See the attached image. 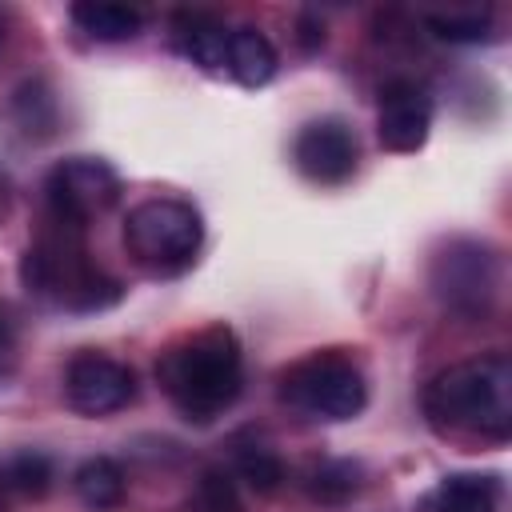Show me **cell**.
Returning a JSON list of instances; mask_svg holds the SVG:
<instances>
[{
	"label": "cell",
	"instance_id": "6da1fadb",
	"mask_svg": "<svg viewBox=\"0 0 512 512\" xmlns=\"http://www.w3.org/2000/svg\"><path fill=\"white\" fill-rule=\"evenodd\" d=\"M156 384L184 420L208 424L224 416L244 388V356L236 332L212 324L168 344L156 360Z\"/></svg>",
	"mask_w": 512,
	"mask_h": 512
},
{
	"label": "cell",
	"instance_id": "7a4b0ae2",
	"mask_svg": "<svg viewBox=\"0 0 512 512\" xmlns=\"http://www.w3.org/2000/svg\"><path fill=\"white\" fill-rule=\"evenodd\" d=\"M424 416L432 428L476 440L512 436V360L484 352L436 372L424 388Z\"/></svg>",
	"mask_w": 512,
	"mask_h": 512
},
{
	"label": "cell",
	"instance_id": "3957f363",
	"mask_svg": "<svg viewBox=\"0 0 512 512\" xmlns=\"http://www.w3.org/2000/svg\"><path fill=\"white\" fill-rule=\"evenodd\" d=\"M84 228L52 220V228L24 252L20 276L28 292L68 312H96L120 300V284L100 272L84 248Z\"/></svg>",
	"mask_w": 512,
	"mask_h": 512
},
{
	"label": "cell",
	"instance_id": "277c9868",
	"mask_svg": "<svg viewBox=\"0 0 512 512\" xmlns=\"http://www.w3.org/2000/svg\"><path fill=\"white\" fill-rule=\"evenodd\" d=\"M204 244V220L188 200L152 196L140 200L124 220V252L152 276H180L196 264Z\"/></svg>",
	"mask_w": 512,
	"mask_h": 512
},
{
	"label": "cell",
	"instance_id": "5b68a950",
	"mask_svg": "<svg viewBox=\"0 0 512 512\" xmlns=\"http://www.w3.org/2000/svg\"><path fill=\"white\" fill-rule=\"evenodd\" d=\"M280 404L308 420H352L368 404L364 372L344 352H312L280 372Z\"/></svg>",
	"mask_w": 512,
	"mask_h": 512
},
{
	"label": "cell",
	"instance_id": "8992f818",
	"mask_svg": "<svg viewBox=\"0 0 512 512\" xmlns=\"http://www.w3.org/2000/svg\"><path fill=\"white\" fill-rule=\"evenodd\" d=\"M428 280L444 308H452L460 316H488L500 300L504 264L488 240L456 236L432 256Z\"/></svg>",
	"mask_w": 512,
	"mask_h": 512
},
{
	"label": "cell",
	"instance_id": "52a82bcc",
	"mask_svg": "<svg viewBox=\"0 0 512 512\" xmlns=\"http://www.w3.org/2000/svg\"><path fill=\"white\" fill-rule=\"evenodd\" d=\"M44 196H48V216L84 228L88 220L104 216L116 200H120V176L108 160L96 156H72L60 160L48 180H44Z\"/></svg>",
	"mask_w": 512,
	"mask_h": 512
},
{
	"label": "cell",
	"instance_id": "ba28073f",
	"mask_svg": "<svg viewBox=\"0 0 512 512\" xmlns=\"http://www.w3.org/2000/svg\"><path fill=\"white\" fill-rule=\"evenodd\" d=\"M136 396V372L104 352H76L64 368V400L80 416H112Z\"/></svg>",
	"mask_w": 512,
	"mask_h": 512
},
{
	"label": "cell",
	"instance_id": "9c48e42d",
	"mask_svg": "<svg viewBox=\"0 0 512 512\" xmlns=\"http://www.w3.org/2000/svg\"><path fill=\"white\" fill-rule=\"evenodd\" d=\"M292 164L312 184H344L360 164V140L340 116L308 120L292 140Z\"/></svg>",
	"mask_w": 512,
	"mask_h": 512
},
{
	"label": "cell",
	"instance_id": "30bf717a",
	"mask_svg": "<svg viewBox=\"0 0 512 512\" xmlns=\"http://www.w3.org/2000/svg\"><path fill=\"white\" fill-rule=\"evenodd\" d=\"M432 128V96L416 80H392L380 92V112H376V136L388 152H416L424 148Z\"/></svg>",
	"mask_w": 512,
	"mask_h": 512
},
{
	"label": "cell",
	"instance_id": "8fae6325",
	"mask_svg": "<svg viewBox=\"0 0 512 512\" xmlns=\"http://www.w3.org/2000/svg\"><path fill=\"white\" fill-rule=\"evenodd\" d=\"M176 48L204 72L220 76L228 64V28L208 12H180L172 24Z\"/></svg>",
	"mask_w": 512,
	"mask_h": 512
},
{
	"label": "cell",
	"instance_id": "7c38bea8",
	"mask_svg": "<svg viewBox=\"0 0 512 512\" xmlns=\"http://www.w3.org/2000/svg\"><path fill=\"white\" fill-rule=\"evenodd\" d=\"M280 68V56L272 48V40L260 32V28H232L228 32V64L224 72L244 84V88H264Z\"/></svg>",
	"mask_w": 512,
	"mask_h": 512
},
{
	"label": "cell",
	"instance_id": "4fadbf2b",
	"mask_svg": "<svg viewBox=\"0 0 512 512\" xmlns=\"http://www.w3.org/2000/svg\"><path fill=\"white\" fill-rule=\"evenodd\" d=\"M500 480L488 472H452L432 492V512H500Z\"/></svg>",
	"mask_w": 512,
	"mask_h": 512
},
{
	"label": "cell",
	"instance_id": "5bb4252c",
	"mask_svg": "<svg viewBox=\"0 0 512 512\" xmlns=\"http://www.w3.org/2000/svg\"><path fill=\"white\" fill-rule=\"evenodd\" d=\"M72 492L84 508L92 512H108V508H120L124 504V492H128V476L124 468L112 460V456H92L84 460L76 472H72Z\"/></svg>",
	"mask_w": 512,
	"mask_h": 512
},
{
	"label": "cell",
	"instance_id": "9a60e30c",
	"mask_svg": "<svg viewBox=\"0 0 512 512\" xmlns=\"http://www.w3.org/2000/svg\"><path fill=\"white\" fill-rule=\"evenodd\" d=\"M68 16H72V24H76L84 36H92V40H100V44L136 40V32H140V24H144V16H140L136 8H128V4H104V0L72 4Z\"/></svg>",
	"mask_w": 512,
	"mask_h": 512
},
{
	"label": "cell",
	"instance_id": "2e32d148",
	"mask_svg": "<svg viewBox=\"0 0 512 512\" xmlns=\"http://www.w3.org/2000/svg\"><path fill=\"white\" fill-rule=\"evenodd\" d=\"M232 468H236V476H240L252 492H260V496H268V492H276V488L284 484V460L276 456L272 444H264V440H256V436H240V440L232 444Z\"/></svg>",
	"mask_w": 512,
	"mask_h": 512
},
{
	"label": "cell",
	"instance_id": "e0dca14e",
	"mask_svg": "<svg viewBox=\"0 0 512 512\" xmlns=\"http://www.w3.org/2000/svg\"><path fill=\"white\" fill-rule=\"evenodd\" d=\"M304 488H308L312 500L336 508V504H344V500H352L360 492V464H352V460H320V464H312L304 472Z\"/></svg>",
	"mask_w": 512,
	"mask_h": 512
},
{
	"label": "cell",
	"instance_id": "ac0fdd59",
	"mask_svg": "<svg viewBox=\"0 0 512 512\" xmlns=\"http://www.w3.org/2000/svg\"><path fill=\"white\" fill-rule=\"evenodd\" d=\"M488 20H492V8H452V12H432V16H424V24H428L440 40H452V44L488 40Z\"/></svg>",
	"mask_w": 512,
	"mask_h": 512
},
{
	"label": "cell",
	"instance_id": "d6986e66",
	"mask_svg": "<svg viewBox=\"0 0 512 512\" xmlns=\"http://www.w3.org/2000/svg\"><path fill=\"white\" fill-rule=\"evenodd\" d=\"M4 488L12 492H24V496H44L52 488V460L44 452H16L4 468Z\"/></svg>",
	"mask_w": 512,
	"mask_h": 512
},
{
	"label": "cell",
	"instance_id": "ffe728a7",
	"mask_svg": "<svg viewBox=\"0 0 512 512\" xmlns=\"http://www.w3.org/2000/svg\"><path fill=\"white\" fill-rule=\"evenodd\" d=\"M196 504L200 512H244V500L236 492V480L228 468H204L196 480Z\"/></svg>",
	"mask_w": 512,
	"mask_h": 512
},
{
	"label": "cell",
	"instance_id": "44dd1931",
	"mask_svg": "<svg viewBox=\"0 0 512 512\" xmlns=\"http://www.w3.org/2000/svg\"><path fill=\"white\" fill-rule=\"evenodd\" d=\"M12 360H16V332H12L8 312L0 308V380L12 372Z\"/></svg>",
	"mask_w": 512,
	"mask_h": 512
},
{
	"label": "cell",
	"instance_id": "7402d4cb",
	"mask_svg": "<svg viewBox=\"0 0 512 512\" xmlns=\"http://www.w3.org/2000/svg\"><path fill=\"white\" fill-rule=\"evenodd\" d=\"M0 512H8V504H4V476H0Z\"/></svg>",
	"mask_w": 512,
	"mask_h": 512
},
{
	"label": "cell",
	"instance_id": "603a6c76",
	"mask_svg": "<svg viewBox=\"0 0 512 512\" xmlns=\"http://www.w3.org/2000/svg\"><path fill=\"white\" fill-rule=\"evenodd\" d=\"M0 40H4V12H0Z\"/></svg>",
	"mask_w": 512,
	"mask_h": 512
}]
</instances>
